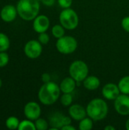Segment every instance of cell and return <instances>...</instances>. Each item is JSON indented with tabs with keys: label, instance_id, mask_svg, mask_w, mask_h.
<instances>
[{
	"label": "cell",
	"instance_id": "2e32d148",
	"mask_svg": "<svg viewBox=\"0 0 129 130\" xmlns=\"http://www.w3.org/2000/svg\"><path fill=\"white\" fill-rule=\"evenodd\" d=\"M82 82L84 88L88 91H95L100 86V80L96 75H87Z\"/></svg>",
	"mask_w": 129,
	"mask_h": 130
},
{
	"label": "cell",
	"instance_id": "7c38bea8",
	"mask_svg": "<svg viewBox=\"0 0 129 130\" xmlns=\"http://www.w3.org/2000/svg\"><path fill=\"white\" fill-rule=\"evenodd\" d=\"M101 93L103 97L108 101H114L121 94L118 85L113 82L106 84L103 87Z\"/></svg>",
	"mask_w": 129,
	"mask_h": 130
},
{
	"label": "cell",
	"instance_id": "8992f818",
	"mask_svg": "<svg viewBox=\"0 0 129 130\" xmlns=\"http://www.w3.org/2000/svg\"><path fill=\"white\" fill-rule=\"evenodd\" d=\"M56 50L64 55H69L75 52L78 48V41L75 37L70 35H64L57 39L56 43Z\"/></svg>",
	"mask_w": 129,
	"mask_h": 130
},
{
	"label": "cell",
	"instance_id": "d6a6232c",
	"mask_svg": "<svg viewBox=\"0 0 129 130\" xmlns=\"http://www.w3.org/2000/svg\"><path fill=\"white\" fill-rule=\"evenodd\" d=\"M125 129L127 130H129V118L125 122Z\"/></svg>",
	"mask_w": 129,
	"mask_h": 130
},
{
	"label": "cell",
	"instance_id": "603a6c76",
	"mask_svg": "<svg viewBox=\"0 0 129 130\" xmlns=\"http://www.w3.org/2000/svg\"><path fill=\"white\" fill-rule=\"evenodd\" d=\"M18 130H36L35 123H33V120H30L29 119L24 120L20 122Z\"/></svg>",
	"mask_w": 129,
	"mask_h": 130
},
{
	"label": "cell",
	"instance_id": "277c9868",
	"mask_svg": "<svg viewBox=\"0 0 129 130\" xmlns=\"http://www.w3.org/2000/svg\"><path fill=\"white\" fill-rule=\"evenodd\" d=\"M59 24H61L65 30H72L77 28L79 24V17L77 12L71 8H63L59 16Z\"/></svg>",
	"mask_w": 129,
	"mask_h": 130
},
{
	"label": "cell",
	"instance_id": "7402d4cb",
	"mask_svg": "<svg viewBox=\"0 0 129 130\" xmlns=\"http://www.w3.org/2000/svg\"><path fill=\"white\" fill-rule=\"evenodd\" d=\"M60 103L65 107H70L73 102V95L71 93H62L59 98Z\"/></svg>",
	"mask_w": 129,
	"mask_h": 130
},
{
	"label": "cell",
	"instance_id": "484cf974",
	"mask_svg": "<svg viewBox=\"0 0 129 130\" xmlns=\"http://www.w3.org/2000/svg\"><path fill=\"white\" fill-rule=\"evenodd\" d=\"M38 40L40 41V43L42 45H46L49 43V42L50 40L49 35L46 32L40 33V34H39V36H38Z\"/></svg>",
	"mask_w": 129,
	"mask_h": 130
},
{
	"label": "cell",
	"instance_id": "1f68e13d",
	"mask_svg": "<svg viewBox=\"0 0 129 130\" xmlns=\"http://www.w3.org/2000/svg\"><path fill=\"white\" fill-rule=\"evenodd\" d=\"M104 129L105 130H115L116 129V128H115L114 126H111V125H107V126H106L104 127Z\"/></svg>",
	"mask_w": 129,
	"mask_h": 130
},
{
	"label": "cell",
	"instance_id": "ac0fdd59",
	"mask_svg": "<svg viewBox=\"0 0 129 130\" xmlns=\"http://www.w3.org/2000/svg\"><path fill=\"white\" fill-rule=\"evenodd\" d=\"M94 126V120L89 117H86L79 121L78 129L80 130H90Z\"/></svg>",
	"mask_w": 129,
	"mask_h": 130
},
{
	"label": "cell",
	"instance_id": "4dcf8cb0",
	"mask_svg": "<svg viewBox=\"0 0 129 130\" xmlns=\"http://www.w3.org/2000/svg\"><path fill=\"white\" fill-rule=\"evenodd\" d=\"M62 130H76V128L72 126L71 124H68V125H65L63 127H62Z\"/></svg>",
	"mask_w": 129,
	"mask_h": 130
},
{
	"label": "cell",
	"instance_id": "83f0119b",
	"mask_svg": "<svg viewBox=\"0 0 129 130\" xmlns=\"http://www.w3.org/2000/svg\"><path fill=\"white\" fill-rule=\"evenodd\" d=\"M121 25H122V29H123L125 31L129 33V16L125 17V18L122 20Z\"/></svg>",
	"mask_w": 129,
	"mask_h": 130
},
{
	"label": "cell",
	"instance_id": "9a60e30c",
	"mask_svg": "<svg viewBox=\"0 0 129 130\" xmlns=\"http://www.w3.org/2000/svg\"><path fill=\"white\" fill-rule=\"evenodd\" d=\"M77 86V82L71 76L65 78L59 84L62 93H72Z\"/></svg>",
	"mask_w": 129,
	"mask_h": 130
},
{
	"label": "cell",
	"instance_id": "f546056e",
	"mask_svg": "<svg viewBox=\"0 0 129 130\" xmlns=\"http://www.w3.org/2000/svg\"><path fill=\"white\" fill-rule=\"evenodd\" d=\"M40 2H42V4H43L46 6L51 7L54 5V4L56 3V0H41Z\"/></svg>",
	"mask_w": 129,
	"mask_h": 130
},
{
	"label": "cell",
	"instance_id": "f1b7e54d",
	"mask_svg": "<svg viewBox=\"0 0 129 130\" xmlns=\"http://www.w3.org/2000/svg\"><path fill=\"white\" fill-rule=\"evenodd\" d=\"M41 80L43 83H46L51 81V76L49 73H43L41 75Z\"/></svg>",
	"mask_w": 129,
	"mask_h": 130
},
{
	"label": "cell",
	"instance_id": "52a82bcc",
	"mask_svg": "<svg viewBox=\"0 0 129 130\" xmlns=\"http://www.w3.org/2000/svg\"><path fill=\"white\" fill-rule=\"evenodd\" d=\"M25 56L31 59L39 58L43 52V45L38 40H30L27 41L24 47Z\"/></svg>",
	"mask_w": 129,
	"mask_h": 130
},
{
	"label": "cell",
	"instance_id": "4fadbf2b",
	"mask_svg": "<svg viewBox=\"0 0 129 130\" xmlns=\"http://www.w3.org/2000/svg\"><path fill=\"white\" fill-rule=\"evenodd\" d=\"M17 8L12 5H5L0 11V18L1 19L6 23L13 22L17 16Z\"/></svg>",
	"mask_w": 129,
	"mask_h": 130
},
{
	"label": "cell",
	"instance_id": "cb8c5ba5",
	"mask_svg": "<svg viewBox=\"0 0 129 130\" xmlns=\"http://www.w3.org/2000/svg\"><path fill=\"white\" fill-rule=\"evenodd\" d=\"M34 123L36 130H46L49 129V123L43 118L39 117L37 120L34 121Z\"/></svg>",
	"mask_w": 129,
	"mask_h": 130
},
{
	"label": "cell",
	"instance_id": "d4e9b609",
	"mask_svg": "<svg viewBox=\"0 0 129 130\" xmlns=\"http://www.w3.org/2000/svg\"><path fill=\"white\" fill-rule=\"evenodd\" d=\"M9 62V56L6 52H0V68H3L8 65Z\"/></svg>",
	"mask_w": 129,
	"mask_h": 130
},
{
	"label": "cell",
	"instance_id": "30bf717a",
	"mask_svg": "<svg viewBox=\"0 0 129 130\" xmlns=\"http://www.w3.org/2000/svg\"><path fill=\"white\" fill-rule=\"evenodd\" d=\"M24 114L27 119L35 121L41 115V107L40 104L35 101H30L24 105Z\"/></svg>",
	"mask_w": 129,
	"mask_h": 130
},
{
	"label": "cell",
	"instance_id": "ffe728a7",
	"mask_svg": "<svg viewBox=\"0 0 129 130\" xmlns=\"http://www.w3.org/2000/svg\"><path fill=\"white\" fill-rule=\"evenodd\" d=\"M19 123H20L19 120L17 119V117L14 116H11L8 117L7 120H5V126L10 130L17 129L19 126Z\"/></svg>",
	"mask_w": 129,
	"mask_h": 130
},
{
	"label": "cell",
	"instance_id": "ba28073f",
	"mask_svg": "<svg viewBox=\"0 0 129 130\" xmlns=\"http://www.w3.org/2000/svg\"><path fill=\"white\" fill-rule=\"evenodd\" d=\"M71 118L68 116H65L59 111L51 113L49 117V123L51 127L57 129H61L65 125L71 124Z\"/></svg>",
	"mask_w": 129,
	"mask_h": 130
},
{
	"label": "cell",
	"instance_id": "3957f363",
	"mask_svg": "<svg viewBox=\"0 0 129 130\" xmlns=\"http://www.w3.org/2000/svg\"><path fill=\"white\" fill-rule=\"evenodd\" d=\"M87 115L94 121H101L104 120L109 111L108 104L102 98L92 99L86 107Z\"/></svg>",
	"mask_w": 129,
	"mask_h": 130
},
{
	"label": "cell",
	"instance_id": "4316f807",
	"mask_svg": "<svg viewBox=\"0 0 129 130\" xmlns=\"http://www.w3.org/2000/svg\"><path fill=\"white\" fill-rule=\"evenodd\" d=\"M59 5L62 8H71L73 0H57Z\"/></svg>",
	"mask_w": 129,
	"mask_h": 130
},
{
	"label": "cell",
	"instance_id": "e0dca14e",
	"mask_svg": "<svg viewBox=\"0 0 129 130\" xmlns=\"http://www.w3.org/2000/svg\"><path fill=\"white\" fill-rule=\"evenodd\" d=\"M121 94H128L129 95V75L123 76L118 83Z\"/></svg>",
	"mask_w": 129,
	"mask_h": 130
},
{
	"label": "cell",
	"instance_id": "e575fe53",
	"mask_svg": "<svg viewBox=\"0 0 129 130\" xmlns=\"http://www.w3.org/2000/svg\"><path fill=\"white\" fill-rule=\"evenodd\" d=\"M38 1H39V2H40V1H41V0H38Z\"/></svg>",
	"mask_w": 129,
	"mask_h": 130
},
{
	"label": "cell",
	"instance_id": "836d02e7",
	"mask_svg": "<svg viewBox=\"0 0 129 130\" xmlns=\"http://www.w3.org/2000/svg\"><path fill=\"white\" fill-rule=\"evenodd\" d=\"M2 79L0 78V88H2Z\"/></svg>",
	"mask_w": 129,
	"mask_h": 130
},
{
	"label": "cell",
	"instance_id": "5bb4252c",
	"mask_svg": "<svg viewBox=\"0 0 129 130\" xmlns=\"http://www.w3.org/2000/svg\"><path fill=\"white\" fill-rule=\"evenodd\" d=\"M68 115L75 121H80L87 117L86 108L78 104H72L70 107H68Z\"/></svg>",
	"mask_w": 129,
	"mask_h": 130
},
{
	"label": "cell",
	"instance_id": "44dd1931",
	"mask_svg": "<svg viewBox=\"0 0 129 130\" xmlns=\"http://www.w3.org/2000/svg\"><path fill=\"white\" fill-rule=\"evenodd\" d=\"M10 47V40L8 37L0 32V52H6Z\"/></svg>",
	"mask_w": 129,
	"mask_h": 130
},
{
	"label": "cell",
	"instance_id": "7a4b0ae2",
	"mask_svg": "<svg viewBox=\"0 0 129 130\" xmlns=\"http://www.w3.org/2000/svg\"><path fill=\"white\" fill-rule=\"evenodd\" d=\"M18 16L24 21H33L40 10V2L38 0H19L17 3Z\"/></svg>",
	"mask_w": 129,
	"mask_h": 130
},
{
	"label": "cell",
	"instance_id": "d6986e66",
	"mask_svg": "<svg viewBox=\"0 0 129 130\" xmlns=\"http://www.w3.org/2000/svg\"><path fill=\"white\" fill-rule=\"evenodd\" d=\"M51 33L52 34V36L56 38V39H59L62 37H63L65 34V28L61 24H55L52 27V29H51Z\"/></svg>",
	"mask_w": 129,
	"mask_h": 130
},
{
	"label": "cell",
	"instance_id": "5b68a950",
	"mask_svg": "<svg viewBox=\"0 0 129 130\" xmlns=\"http://www.w3.org/2000/svg\"><path fill=\"white\" fill-rule=\"evenodd\" d=\"M68 73L77 82H82L89 74V68L85 62L75 60L69 66Z\"/></svg>",
	"mask_w": 129,
	"mask_h": 130
},
{
	"label": "cell",
	"instance_id": "9c48e42d",
	"mask_svg": "<svg viewBox=\"0 0 129 130\" xmlns=\"http://www.w3.org/2000/svg\"><path fill=\"white\" fill-rule=\"evenodd\" d=\"M115 110L121 116L129 115V95L120 94V95L114 100Z\"/></svg>",
	"mask_w": 129,
	"mask_h": 130
},
{
	"label": "cell",
	"instance_id": "6da1fadb",
	"mask_svg": "<svg viewBox=\"0 0 129 130\" xmlns=\"http://www.w3.org/2000/svg\"><path fill=\"white\" fill-rule=\"evenodd\" d=\"M61 90L59 85L53 82L43 83L40 88L37 97L40 102L46 106L55 104L61 96Z\"/></svg>",
	"mask_w": 129,
	"mask_h": 130
},
{
	"label": "cell",
	"instance_id": "8fae6325",
	"mask_svg": "<svg viewBox=\"0 0 129 130\" xmlns=\"http://www.w3.org/2000/svg\"><path fill=\"white\" fill-rule=\"evenodd\" d=\"M50 26L49 18L45 14H38L33 20V28L35 32L40 34L46 32Z\"/></svg>",
	"mask_w": 129,
	"mask_h": 130
}]
</instances>
